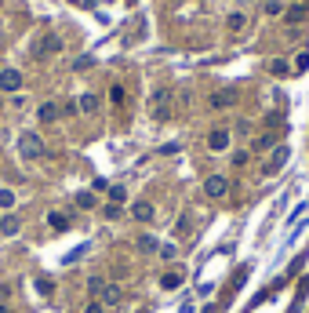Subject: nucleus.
Returning a JSON list of instances; mask_svg holds the SVG:
<instances>
[{"label":"nucleus","mask_w":309,"mask_h":313,"mask_svg":"<svg viewBox=\"0 0 309 313\" xmlns=\"http://www.w3.org/2000/svg\"><path fill=\"white\" fill-rule=\"evenodd\" d=\"M18 149H22V156H44V142L36 139V135H22L18 139Z\"/></svg>","instance_id":"nucleus-1"},{"label":"nucleus","mask_w":309,"mask_h":313,"mask_svg":"<svg viewBox=\"0 0 309 313\" xmlns=\"http://www.w3.org/2000/svg\"><path fill=\"white\" fill-rule=\"evenodd\" d=\"M55 51H62V41H58V36H44V41L33 48L36 58H48V55H55Z\"/></svg>","instance_id":"nucleus-2"},{"label":"nucleus","mask_w":309,"mask_h":313,"mask_svg":"<svg viewBox=\"0 0 309 313\" xmlns=\"http://www.w3.org/2000/svg\"><path fill=\"white\" fill-rule=\"evenodd\" d=\"M225 189H229V182H225L222 175H211V179L204 182V193H208V197H215V201L225 197Z\"/></svg>","instance_id":"nucleus-3"},{"label":"nucleus","mask_w":309,"mask_h":313,"mask_svg":"<svg viewBox=\"0 0 309 313\" xmlns=\"http://www.w3.org/2000/svg\"><path fill=\"white\" fill-rule=\"evenodd\" d=\"M22 88V73L18 69H4L0 73V91H18Z\"/></svg>","instance_id":"nucleus-4"},{"label":"nucleus","mask_w":309,"mask_h":313,"mask_svg":"<svg viewBox=\"0 0 309 313\" xmlns=\"http://www.w3.org/2000/svg\"><path fill=\"white\" fill-rule=\"evenodd\" d=\"M284 161H287V146H280V149L273 153V161L265 164V175H277V171L284 168Z\"/></svg>","instance_id":"nucleus-5"},{"label":"nucleus","mask_w":309,"mask_h":313,"mask_svg":"<svg viewBox=\"0 0 309 313\" xmlns=\"http://www.w3.org/2000/svg\"><path fill=\"white\" fill-rule=\"evenodd\" d=\"M208 146H211L215 153H222V149L229 146V131H222V128H218V131H211V135H208Z\"/></svg>","instance_id":"nucleus-6"},{"label":"nucleus","mask_w":309,"mask_h":313,"mask_svg":"<svg viewBox=\"0 0 309 313\" xmlns=\"http://www.w3.org/2000/svg\"><path fill=\"white\" fill-rule=\"evenodd\" d=\"M18 226H22V222H18L15 215H4V219H0V233H4V237H15Z\"/></svg>","instance_id":"nucleus-7"},{"label":"nucleus","mask_w":309,"mask_h":313,"mask_svg":"<svg viewBox=\"0 0 309 313\" xmlns=\"http://www.w3.org/2000/svg\"><path fill=\"white\" fill-rule=\"evenodd\" d=\"M182 281H186V273H178V269H175V273H164V277H160V288H168V291H171V288H178Z\"/></svg>","instance_id":"nucleus-8"},{"label":"nucleus","mask_w":309,"mask_h":313,"mask_svg":"<svg viewBox=\"0 0 309 313\" xmlns=\"http://www.w3.org/2000/svg\"><path fill=\"white\" fill-rule=\"evenodd\" d=\"M131 215H135L138 222H149V219H153V204H146V201H142V204H135V208H131Z\"/></svg>","instance_id":"nucleus-9"},{"label":"nucleus","mask_w":309,"mask_h":313,"mask_svg":"<svg viewBox=\"0 0 309 313\" xmlns=\"http://www.w3.org/2000/svg\"><path fill=\"white\" fill-rule=\"evenodd\" d=\"M76 109H84V113H95V109H98V95H80Z\"/></svg>","instance_id":"nucleus-10"},{"label":"nucleus","mask_w":309,"mask_h":313,"mask_svg":"<svg viewBox=\"0 0 309 313\" xmlns=\"http://www.w3.org/2000/svg\"><path fill=\"white\" fill-rule=\"evenodd\" d=\"M55 116H58V106H55V102H44V106H40V121H44V124H51Z\"/></svg>","instance_id":"nucleus-11"},{"label":"nucleus","mask_w":309,"mask_h":313,"mask_svg":"<svg viewBox=\"0 0 309 313\" xmlns=\"http://www.w3.org/2000/svg\"><path fill=\"white\" fill-rule=\"evenodd\" d=\"M269 73H273V76H287V73H291V66H287L284 58H273V62H269Z\"/></svg>","instance_id":"nucleus-12"},{"label":"nucleus","mask_w":309,"mask_h":313,"mask_svg":"<svg viewBox=\"0 0 309 313\" xmlns=\"http://www.w3.org/2000/svg\"><path fill=\"white\" fill-rule=\"evenodd\" d=\"M48 222H51V229H58V233H62V229H69V219H66V215H58V211H51V215H48Z\"/></svg>","instance_id":"nucleus-13"},{"label":"nucleus","mask_w":309,"mask_h":313,"mask_svg":"<svg viewBox=\"0 0 309 313\" xmlns=\"http://www.w3.org/2000/svg\"><path fill=\"white\" fill-rule=\"evenodd\" d=\"M109 102H113V106H124V88H120V84L109 88Z\"/></svg>","instance_id":"nucleus-14"},{"label":"nucleus","mask_w":309,"mask_h":313,"mask_svg":"<svg viewBox=\"0 0 309 313\" xmlns=\"http://www.w3.org/2000/svg\"><path fill=\"white\" fill-rule=\"evenodd\" d=\"M244 22H248V18H244L240 11H233V15H229V22H225V26H229V29L237 33V29H244Z\"/></svg>","instance_id":"nucleus-15"},{"label":"nucleus","mask_w":309,"mask_h":313,"mask_svg":"<svg viewBox=\"0 0 309 313\" xmlns=\"http://www.w3.org/2000/svg\"><path fill=\"white\" fill-rule=\"evenodd\" d=\"M229 102H233V95H229V91H222V95H215V99H211V106H215V109H225Z\"/></svg>","instance_id":"nucleus-16"},{"label":"nucleus","mask_w":309,"mask_h":313,"mask_svg":"<svg viewBox=\"0 0 309 313\" xmlns=\"http://www.w3.org/2000/svg\"><path fill=\"white\" fill-rule=\"evenodd\" d=\"M138 248H142V251H157V237H149V233H146V237H138Z\"/></svg>","instance_id":"nucleus-17"},{"label":"nucleus","mask_w":309,"mask_h":313,"mask_svg":"<svg viewBox=\"0 0 309 313\" xmlns=\"http://www.w3.org/2000/svg\"><path fill=\"white\" fill-rule=\"evenodd\" d=\"M102 291H106V295H102L106 302H120V288H117V284H109V288H102Z\"/></svg>","instance_id":"nucleus-18"},{"label":"nucleus","mask_w":309,"mask_h":313,"mask_svg":"<svg viewBox=\"0 0 309 313\" xmlns=\"http://www.w3.org/2000/svg\"><path fill=\"white\" fill-rule=\"evenodd\" d=\"M124 197H128V193H124V186H109V201H113V204H120Z\"/></svg>","instance_id":"nucleus-19"},{"label":"nucleus","mask_w":309,"mask_h":313,"mask_svg":"<svg viewBox=\"0 0 309 313\" xmlns=\"http://www.w3.org/2000/svg\"><path fill=\"white\" fill-rule=\"evenodd\" d=\"M0 208H15V193L11 189H0Z\"/></svg>","instance_id":"nucleus-20"},{"label":"nucleus","mask_w":309,"mask_h":313,"mask_svg":"<svg viewBox=\"0 0 309 313\" xmlns=\"http://www.w3.org/2000/svg\"><path fill=\"white\" fill-rule=\"evenodd\" d=\"M302 18H305V8H291V11H287V22H291V26H298Z\"/></svg>","instance_id":"nucleus-21"},{"label":"nucleus","mask_w":309,"mask_h":313,"mask_svg":"<svg viewBox=\"0 0 309 313\" xmlns=\"http://www.w3.org/2000/svg\"><path fill=\"white\" fill-rule=\"evenodd\" d=\"M302 69H309V51H302V55L295 58V73H302Z\"/></svg>","instance_id":"nucleus-22"},{"label":"nucleus","mask_w":309,"mask_h":313,"mask_svg":"<svg viewBox=\"0 0 309 313\" xmlns=\"http://www.w3.org/2000/svg\"><path fill=\"white\" fill-rule=\"evenodd\" d=\"M76 204H80V208H95V193H80V197H76Z\"/></svg>","instance_id":"nucleus-23"},{"label":"nucleus","mask_w":309,"mask_h":313,"mask_svg":"<svg viewBox=\"0 0 309 313\" xmlns=\"http://www.w3.org/2000/svg\"><path fill=\"white\" fill-rule=\"evenodd\" d=\"M273 146V135H262V139H255V149H269Z\"/></svg>","instance_id":"nucleus-24"},{"label":"nucleus","mask_w":309,"mask_h":313,"mask_svg":"<svg viewBox=\"0 0 309 313\" xmlns=\"http://www.w3.org/2000/svg\"><path fill=\"white\" fill-rule=\"evenodd\" d=\"M280 11H284V8L277 4V0H269V4H265V15H280Z\"/></svg>","instance_id":"nucleus-25"},{"label":"nucleus","mask_w":309,"mask_h":313,"mask_svg":"<svg viewBox=\"0 0 309 313\" xmlns=\"http://www.w3.org/2000/svg\"><path fill=\"white\" fill-rule=\"evenodd\" d=\"M106 219H120V204H109L106 208Z\"/></svg>","instance_id":"nucleus-26"},{"label":"nucleus","mask_w":309,"mask_h":313,"mask_svg":"<svg viewBox=\"0 0 309 313\" xmlns=\"http://www.w3.org/2000/svg\"><path fill=\"white\" fill-rule=\"evenodd\" d=\"M84 313H102V306H98V302H88V309H84Z\"/></svg>","instance_id":"nucleus-27"},{"label":"nucleus","mask_w":309,"mask_h":313,"mask_svg":"<svg viewBox=\"0 0 309 313\" xmlns=\"http://www.w3.org/2000/svg\"><path fill=\"white\" fill-rule=\"evenodd\" d=\"M218 309H222V306H208V309H204V313H218Z\"/></svg>","instance_id":"nucleus-28"},{"label":"nucleus","mask_w":309,"mask_h":313,"mask_svg":"<svg viewBox=\"0 0 309 313\" xmlns=\"http://www.w3.org/2000/svg\"><path fill=\"white\" fill-rule=\"evenodd\" d=\"M0 313H8V309H4V306H0Z\"/></svg>","instance_id":"nucleus-29"}]
</instances>
